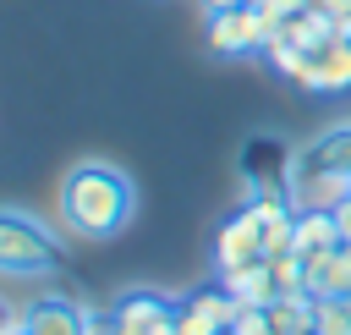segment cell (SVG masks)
<instances>
[{"label":"cell","instance_id":"cell-15","mask_svg":"<svg viewBox=\"0 0 351 335\" xmlns=\"http://www.w3.org/2000/svg\"><path fill=\"white\" fill-rule=\"evenodd\" d=\"M302 154H307V159H318V165L351 170V126H329V132H324V137H313Z\"/></svg>","mask_w":351,"mask_h":335},{"label":"cell","instance_id":"cell-11","mask_svg":"<svg viewBox=\"0 0 351 335\" xmlns=\"http://www.w3.org/2000/svg\"><path fill=\"white\" fill-rule=\"evenodd\" d=\"M219 286L230 291L236 308H269V302L280 297V291H274V275H269V258H252V264H241V269H225Z\"/></svg>","mask_w":351,"mask_h":335},{"label":"cell","instance_id":"cell-19","mask_svg":"<svg viewBox=\"0 0 351 335\" xmlns=\"http://www.w3.org/2000/svg\"><path fill=\"white\" fill-rule=\"evenodd\" d=\"M258 5H263V11H269V16H274V22H280V27H285V22H291V16H296V11H307V5H313V0H258Z\"/></svg>","mask_w":351,"mask_h":335},{"label":"cell","instance_id":"cell-7","mask_svg":"<svg viewBox=\"0 0 351 335\" xmlns=\"http://www.w3.org/2000/svg\"><path fill=\"white\" fill-rule=\"evenodd\" d=\"M291 170H296V148L291 143H280V137H247V148H241L247 187H291Z\"/></svg>","mask_w":351,"mask_h":335},{"label":"cell","instance_id":"cell-22","mask_svg":"<svg viewBox=\"0 0 351 335\" xmlns=\"http://www.w3.org/2000/svg\"><path fill=\"white\" fill-rule=\"evenodd\" d=\"M203 5H208V11H219V5H241V0H203Z\"/></svg>","mask_w":351,"mask_h":335},{"label":"cell","instance_id":"cell-1","mask_svg":"<svg viewBox=\"0 0 351 335\" xmlns=\"http://www.w3.org/2000/svg\"><path fill=\"white\" fill-rule=\"evenodd\" d=\"M132 209H137V187L110 159H82V165H71L60 176L55 214H60V225L77 242H110V236H121L132 225Z\"/></svg>","mask_w":351,"mask_h":335},{"label":"cell","instance_id":"cell-17","mask_svg":"<svg viewBox=\"0 0 351 335\" xmlns=\"http://www.w3.org/2000/svg\"><path fill=\"white\" fill-rule=\"evenodd\" d=\"M263 55H269V66H274V71H285L291 82H296V77H302V66H307V49H296L291 38H274Z\"/></svg>","mask_w":351,"mask_h":335},{"label":"cell","instance_id":"cell-23","mask_svg":"<svg viewBox=\"0 0 351 335\" xmlns=\"http://www.w3.org/2000/svg\"><path fill=\"white\" fill-rule=\"evenodd\" d=\"M313 335H318V330H313Z\"/></svg>","mask_w":351,"mask_h":335},{"label":"cell","instance_id":"cell-6","mask_svg":"<svg viewBox=\"0 0 351 335\" xmlns=\"http://www.w3.org/2000/svg\"><path fill=\"white\" fill-rule=\"evenodd\" d=\"M230 319H236V302L225 286H208L176 302V335H230Z\"/></svg>","mask_w":351,"mask_h":335},{"label":"cell","instance_id":"cell-8","mask_svg":"<svg viewBox=\"0 0 351 335\" xmlns=\"http://www.w3.org/2000/svg\"><path fill=\"white\" fill-rule=\"evenodd\" d=\"M252 258H263V214H258V209H241V214H230V220L219 225L214 264H219V275H225V269H241V264H252Z\"/></svg>","mask_w":351,"mask_h":335},{"label":"cell","instance_id":"cell-4","mask_svg":"<svg viewBox=\"0 0 351 335\" xmlns=\"http://www.w3.org/2000/svg\"><path fill=\"white\" fill-rule=\"evenodd\" d=\"M351 198V170L318 165L296 148V170H291V203L296 209H340Z\"/></svg>","mask_w":351,"mask_h":335},{"label":"cell","instance_id":"cell-10","mask_svg":"<svg viewBox=\"0 0 351 335\" xmlns=\"http://www.w3.org/2000/svg\"><path fill=\"white\" fill-rule=\"evenodd\" d=\"M27 335H88V308H77L71 297H38L22 308Z\"/></svg>","mask_w":351,"mask_h":335},{"label":"cell","instance_id":"cell-13","mask_svg":"<svg viewBox=\"0 0 351 335\" xmlns=\"http://www.w3.org/2000/svg\"><path fill=\"white\" fill-rule=\"evenodd\" d=\"M269 324H274V335H313V324H318V297H307V291L274 297V302H269Z\"/></svg>","mask_w":351,"mask_h":335},{"label":"cell","instance_id":"cell-9","mask_svg":"<svg viewBox=\"0 0 351 335\" xmlns=\"http://www.w3.org/2000/svg\"><path fill=\"white\" fill-rule=\"evenodd\" d=\"M307 93H346L351 88V38H329L307 55L302 77H296Z\"/></svg>","mask_w":351,"mask_h":335},{"label":"cell","instance_id":"cell-18","mask_svg":"<svg viewBox=\"0 0 351 335\" xmlns=\"http://www.w3.org/2000/svg\"><path fill=\"white\" fill-rule=\"evenodd\" d=\"M230 335H274V324H269V308H236V319H230Z\"/></svg>","mask_w":351,"mask_h":335},{"label":"cell","instance_id":"cell-12","mask_svg":"<svg viewBox=\"0 0 351 335\" xmlns=\"http://www.w3.org/2000/svg\"><path fill=\"white\" fill-rule=\"evenodd\" d=\"M346 236H340V220H335V209H296V253L307 258V253H324V247H340Z\"/></svg>","mask_w":351,"mask_h":335},{"label":"cell","instance_id":"cell-20","mask_svg":"<svg viewBox=\"0 0 351 335\" xmlns=\"http://www.w3.org/2000/svg\"><path fill=\"white\" fill-rule=\"evenodd\" d=\"M16 324H22V313H16V308H11V302H5V297H0V335H11V330H16Z\"/></svg>","mask_w":351,"mask_h":335},{"label":"cell","instance_id":"cell-3","mask_svg":"<svg viewBox=\"0 0 351 335\" xmlns=\"http://www.w3.org/2000/svg\"><path fill=\"white\" fill-rule=\"evenodd\" d=\"M280 38V22L263 5H219L208 11V49L214 55H252Z\"/></svg>","mask_w":351,"mask_h":335},{"label":"cell","instance_id":"cell-21","mask_svg":"<svg viewBox=\"0 0 351 335\" xmlns=\"http://www.w3.org/2000/svg\"><path fill=\"white\" fill-rule=\"evenodd\" d=\"M335 220H340V236H346V242H351V198H346V203H340V209H335Z\"/></svg>","mask_w":351,"mask_h":335},{"label":"cell","instance_id":"cell-2","mask_svg":"<svg viewBox=\"0 0 351 335\" xmlns=\"http://www.w3.org/2000/svg\"><path fill=\"white\" fill-rule=\"evenodd\" d=\"M60 269V242L44 220L22 214V209H0V275L16 280H38Z\"/></svg>","mask_w":351,"mask_h":335},{"label":"cell","instance_id":"cell-14","mask_svg":"<svg viewBox=\"0 0 351 335\" xmlns=\"http://www.w3.org/2000/svg\"><path fill=\"white\" fill-rule=\"evenodd\" d=\"M280 38H291L296 49H307V55H313L318 44H329V38H335V16H329L324 5H307V11H296V16L280 27Z\"/></svg>","mask_w":351,"mask_h":335},{"label":"cell","instance_id":"cell-5","mask_svg":"<svg viewBox=\"0 0 351 335\" xmlns=\"http://www.w3.org/2000/svg\"><path fill=\"white\" fill-rule=\"evenodd\" d=\"M115 335H176V302L159 291H126L110 302Z\"/></svg>","mask_w":351,"mask_h":335},{"label":"cell","instance_id":"cell-16","mask_svg":"<svg viewBox=\"0 0 351 335\" xmlns=\"http://www.w3.org/2000/svg\"><path fill=\"white\" fill-rule=\"evenodd\" d=\"M313 330H318V335H351V297H324Z\"/></svg>","mask_w":351,"mask_h":335}]
</instances>
